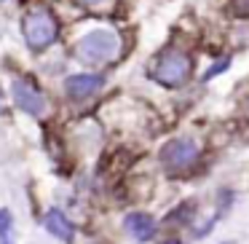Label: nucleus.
Masks as SVG:
<instances>
[{
	"mask_svg": "<svg viewBox=\"0 0 249 244\" xmlns=\"http://www.w3.org/2000/svg\"><path fill=\"white\" fill-rule=\"evenodd\" d=\"M147 75L163 89H182L193 75V56L179 46H166L153 56Z\"/></svg>",
	"mask_w": 249,
	"mask_h": 244,
	"instance_id": "obj_1",
	"label": "nucleus"
},
{
	"mask_svg": "<svg viewBox=\"0 0 249 244\" xmlns=\"http://www.w3.org/2000/svg\"><path fill=\"white\" fill-rule=\"evenodd\" d=\"M121 51V38L115 30H107V27H99V30H91L86 33L75 46V54L81 56L83 62L89 65H105V62H113Z\"/></svg>",
	"mask_w": 249,
	"mask_h": 244,
	"instance_id": "obj_2",
	"label": "nucleus"
},
{
	"mask_svg": "<svg viewBox=\"0 0 249 244\" xmlns=\"http://www.w3.org/2000/svg\"><path fill=\"white\" fill-rule=\"evenodd\" d=\"M22 33H24V40L30 43V49L40 51V49H49V46L56 40L59 24H56V17L49 11V8L38 6V8H33V11L24 14Z\"/></svg>",
	"mask_w": 249,
	"mask_h": 244,
	"instance_id": "obj_3",
	"label": "nucleus"
},
{
	"mask_svg": "<svg viewBox=\"0 0 249 244\" xmlns=\"http://www.w3.org/2000/svg\"><path fill=\"white\" fill-rule=\"evenodd\" d=\"M198 156H201V145L188 134L174 137L161 148V164L169 172H185L198 161Z\"/></svg>",
	"mask_w": 249,
	"mask_h": 244,
	"instance_id": "obj_4",
	"label": "nucleus"
},
{
	"mask_svg": "<svg viewBox=\"0 0 249 244\" xmlns=\"http://www.w3.org/2000/svg\"><path fill=\"white\" fill-rule=\"evenodd\" d=\"M14 102H17V108H22L27 115H43L46 113V97L38 92V86H33V83L27 81V78H17L14 81Z\"/></svg>",
	"mask_w": 249,
	"mask_h": 244,
	"instance_id": "obj_5",
	"label": "nucleus"
},
{
	"mask_svg": "<svg viewBox=\"0 0 249 244\" xmlns=\"http://www.w3.org/2000/svg\"><path fill=\"white\" fill-rule=\"evenodd\" d=\"M105 86V78L102 75H94V73H78V75H70L65 81V92L70 99L81 102V99H89Z\"/></svg>",
	"mask_w": 249,
	"mask_h": 244,
	"instance_id": "obj_6",
	"label": "nucleus"
},
{
	"mask_svg": "<svg viewBox=\"0 0 249 244\" xmlns=\"http://www.w3.org/2000/svg\"><path fill=\"white\" fill-rule=\"evenodd\" d=\"M124 228L134 242H150L153 233H156V217L147 215V212H131V215H126Z\"/></svg>",
	"mask_w": 249,
	"mask_h": 244,
	"instance_id": "obj_7",
	"label": "nucleus"
},
{
	"mask_svg": "<svg viewBox=\"0 0 249 244\" xmlns=\"http://www.w3.org/2000/svg\"><path fill=\"white\" fill-rule=\"evenodd\" d=\"M46 231L51 233V236H56V239H62V242H70L72 239V223L65 217V212H59V209H49L46 212Z\"/></svg>",
	"mask_w": 249,
	"mask_h": 244,
	"instance_id": "obj_8",
	"label": "nucleus"
},
{
	"mask_svg": "<svg viewBox=\"0 0 249 244\" xmlns=\"http://www.w3.org/2000/svg\"><path fill=\"white\" fill-rule=\"evenodd\" d=\"M14 217L8 209H0V242H8V233H11Z\"/></svg>",
	"mask_w": 249,
	"mask_h": 244,
	"instance_id": "obj_9",
	"label": "nucleus"
},
{
	"mask_svg": "<svg viewBox=\"0 0 249 244\" xmlns=\"http://www.w3.org/2000/svg\"><path fill=\"white\" fill-rule=\"evenodd\" d=\"M75 3H81V6H89V8H94V6H102L105 0H75Z\"/></svg>",
	"mask_w": 249,
	"mask_h": 244,
	"instance_id": "obj_10",
	"label": "nucleus"
},
{
	"mask_svg": "<svg viewBox=\"0 0 249 244\" xmlns=\"http://www.w3.org/2000/svg\"><path fill=\"white\" fill-rule=\"evenodd\" d=\"M166 244H179V242H177V239H172V242H166Z\"/></svg>",
	"mask_w": 249,
	"mask_h": 244,
	"instance_id": "obj_11",
	"label": "nucleus"
},
{
	"mask_svg": "<svg viewBox=\"0 0 249 244\" xmlns=\"http://www.w3.org/2000/svg\"><path fill=\"white\" fill-rule=\"evenodd\" d=\"M244 108H247V110H249V97H247V102H244Z\"/></svg>",
	"mask_w": 249,
	"mask_h": 244,
	"instance_id": "obj_12",
	"label": "nucleus"
},
{
	"mask_svg": "<svg viewBox=\"0 0 249 244\" xmlns=\"http://www.w3.org/2000/svg\"><path fill=\"white\" fill-rule=\"evenodd\" d=\"M225 244H231V242H225Z\"/></svg>",
	"mask_w": 249,
	"mask_h": 244,
	"instance_id": "obj_13",
	"label": "nucleus"
}]
</instances>
